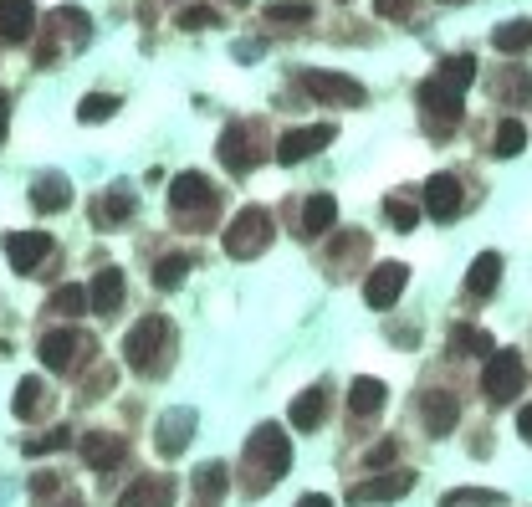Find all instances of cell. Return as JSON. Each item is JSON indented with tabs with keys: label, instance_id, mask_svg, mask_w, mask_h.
Returning a JSON list of instances; mask_svg holds the SVG:
<instances>
[{
	"label": "cell",
	"instance_id": "36",
	"mask_svg": "<svg viewBox=\"0 0 532 507\" xmlns=\"http://www.w3.org/2000/svg\"><path fill=\"white\" fill-rule=\"evenodd\" d=\"M67 446H72V431H67V426H57V431H47V436L21 441V451H26V456H47V451H67Z\"/></svg>",
	"mask_w": 532,
	"mask_h": 507
},
{
	"label": "cell",
	"instance_id": "44",
	"mask_svg": "<svg viewBox=\"0 0 532 507\" xmlns=\"http://www.w3.org/2000/svg\"><path fill=\"white\" fill-rule=\"evenodd\" d=\"M517 431H522V441L532 446V405H522V415H517Z\"/></svg>",
	"mask_w": 532,
	"mask_h": 507
},
{
	"label": "cell",
	"instance_id": "13",
	"mask_svg": "<svg viewBox=\"0 0 532 507\" xmlns=\"http://www.w3.org/2000/svg\"><path fill=\"white\" fill-rule=\"evenodd\" d=\"M415 487V472H384V477H369L359 487H348V502L353 507H369V502H399Z\"/></svg>",
	"mask_w": 532,
	"mask_h": 507
},
{
	"label": "cell",
	"instance_id": "42",
	"mask_svg": "<svg viewBox=\"0 0 532 507\" xmlns=\"http://www.w3.org/2000/svg\"><path fill=\"white\" fill-rule=\"evenodd\" d=\"M374 11H379L384 21H405V16L415 11V0H374Z\"/></svg>",
	"mask_w": 532,
	"mask_h": 507
},
{
	"label": "cell",
	"instance_id": "49",
	"mask_svg": "<svg viewBox=\"0 0 532 507\" xmlns=\"http://www.w3.org/2000/svg\"><path fill=\"white\" fill-rule=\"evenodd\" d=\"M226 6H246V0H226Z\"/></svg>",
	"mask_w": 532,
	"mask_h": 507
},
{
	"label": "cell",
	"instance_id": "46",
	"mask_svg": "<svg viewBox=\"0 0 532 507\" xmlns=\"http://www.w3.org/2000/svg\"><path fill=\"white\" fill-rule=\"evenodd\" d=\"M297 507H333V497H323V492H307Z\"/></svg>",
	"mask_w": 532,
	"mask_h": 507
},
{
	"label": "cell",
	"instance_id": "37",
	"mask_svg": "<svg viewBox=\"0 0 532 507\" xmlns=\"http://www.w3.org/2000/svg\"><path fill=\"white\" fill-rule=\"evenodd\" d=\"M440 77H446L451 82V88H471V82H476V62L471 57H446V62H440Z\"/></svg>",
	"mask_w": 532,
	"mask_h": 507
},
{
	"label": "cell",
	"instance_id": "43",
	"mask_svg": "<svg viewBox=\"0 0 532 507\" xmlns=\"http://www.w3.org/2000/svg\"><path fill=\"white\" fill-rule=\"evenodd\" d=\"M389 456H394V441H384V446H374V451H369V467H384V461H389Z\"/></svg>",
	"mask_w": 532,
	"mask_h": 507
},
{
	"label": "cell",
	"instance_id": "2",
	"mask_svg": "<svg viewBox=\"0 0 532 507\" xmlns=\"http://www.w3.org/2000/svg\"><path fill=\"white\" fill-rule=\"evenodd\" d=\"M174 354V323L164 313H149L139 318L128 333H123V359L128 369H139V374H159Z\"/></svg>",
	"mask_w": 532,
	"mask_h": 507
},
{
	"label": "cell",
	"instance_id": "41",
	"mask_svg": "<svg viewBox=\"0 0 532 507\" xmlns=\"http://www.w3.org/2000/svg\"><path fill=\"white\" fill-rule=\"evenodd\" d=\"M180 26H185V31H205V26H220V11H215V6H185V11H180Z\"/></svg>",
	"mask_w": 532,
	"mask_h": 507
},
{
	"label": "cell",
	"instance_id": "14",
	"mask_svg": "<svg viewBox=\"0 0 532 507\" xmlns=\"http://www.w3.org/2000/svg\"><path fill=\"white\" fill-rule=\"evenodd\" d=\"M420 415H425V431L430 436H451L456 420H461V405H456L451 390H425L420 395Z\"/></svg>",
	"mask_w": 532,
	"mask_h": 507
},
{
	"label": "cell",
	"instance_id": "27",
	"mask_svg": "<svg viewBox=\"0 0 532 507\" xmlns=\"http://www.w3.org/2000/svg\"><path fill=\"white\" fill-rule=\"evenodd\" d=\"M31 205L41 210V216H52V210H67V205H72V185H67L62 175H41V180L31 185Z\"/></svg>",
	"mask_w": 532,
	"mask_h": 507
},
{
	"label": "cell",
	"instance_id": "39",
	"mask_svg": "<svg viewBox=\"0 0 532 507\" xmlns=\"http://www.w3.org/2000/svg\"><path fill=\"white\" fill-rule=\"evenodd\" d=\"M52 21H57V26H67V36L77 41V47H82L87 36H93V26H87V11H77V6H62Z\"/></svg>",
	"mask_w": 532,
	"mask_h": 507
},
{
	"label": "cell",
	"instance_id": "1",
	"mask_svg": "<svg viewBox=\"0 0 532 507\" xmlns=\"http://www.w3.org/2000/svg\"><path fill=\"white\" fill-rule=\"evenodd\" d=\"M287 467H292V441H287V431L282 426H256L251 431V441H246V492L251 497H261V492H272L282 477H287Z\"/></svg>",
	"mask_w": 532,
	"mask_h": 507
},
{
	"label": "cell",
	"instance_id": "20",
	"mask_svg": "<svg viewBox=\"0 0 532 507\" xmlns=\"http://www.w3.org/2000/svg\"><path fill=\"white\" fill-rule=\"evenodd\" d=\"M31 36H36L31 0H0V41H31Z\"/></svg>",
	"mask_w": 532,
	"mask_h": 507
},
{
	"label": "cell",
	"instance_id": "30",
	"mask_svg": "<svg viewBox=\"0 0 532 507\" xmlns=\"http://www.w3.org/2000/svg\"><path fill=\"white\" fill-rule=\"evenodd\" d=\"M52 313H62V318H77V313H93V298H87V287H77V282H67V287H57L52 292V303H47Z\"/></svg>",
	"mask_w": 532,
	"mask_h": 507
},
{
	"label": "cell",
	"instance_id": "26",
	"mask_svg": "<svg viewBox=\"0 0 532 507\" xmlns=\"http://www.w3.org/2000/svg\"><path fill=\"white\" fill-rule=\"evenodd\" d=\"M226 492H231L226 461H200V467H195V497L200 502H226Z\"/></svg>",
	"mask_w": 532,
	"mask_h": 507
},
{
	"label": "cell",
	"instance_id": "29",
	"mask_svg": "<svg viewBox=\"0 0 532 507\" xmlns=\"http://www.w3.org/2000/svg\"><path fill=\"white\" fill-rule=\"evenodd\" d=\"M492 47L507 52V57L527 52V47H532V21H507V26H497V31H492Z\"/></svg>",
	"mask_w": 532,
	"mask_h": 507
},
{
	"label": "cell",
	"instance_id": "31",
	"mask_svg": "<svg viewBox=\"0 0 532 507\" xmlns=\"http://www.w3.org/2000/svg\"><path fill=\"white\" fill-rule=\"evenodd\" d=\"M185 277H190V257H180V251H169V257L154 262V287H159V292H174Z\"/></svg>",
	"mask_w": 532,
	"mask_h": 507
},
{
	"label": "cell",
	"instance_id": "33",
	"mask_svg": "<svg viewBox=\"0 0 532 507\" xmlns=\"http://www.w3.org/2000/svg\"><path fill=\"white\" fill-rule=\"evenodd\" d=\"M113 113H118V98H113V93H87V98L77 103V118H82V123H108Z\"/></svg>",
	"mask_w": 532,
	"mask_h": 507
},
{
	"label": "cell",
	"instance_id": "48",
	"mask_svg": "<svg viewBox=\"0 0 532 507\" xmlns=\"http://www.w3.org/2000/svg\"><path fill=\"white\" fill-rule=\"evenodd\" d=\"M440 6H461V0H440Z\"/></svg>",
	"mask_w": 532,
	"mask_h": 507
},
{
	"label": "cell",
	"instance_id": "7",
	"mask_svg": "<svg viewBox=\"0 0 532 507\" xmlns=\"http://www.w3.org/2000/svg\"><path fill=\"white\" fill-rule=\"evenodd\" d=\"M215 205H220V190H215L205 175H195V169L169 185V210H174L180 221H210Z\"/></svg>",
	"mask_w": 532,
	"mask_h": 507
},
{
	"label": "cell",
	"instance_id": "21",
	"mask_svg": "<svg viewBox=\"0 0 532 507\" xmlns=\"http://www.w3.org/2000/svg\"><path fill=\"white\" fill-rule=\"evenodd\" d=\"M169 502H174V477H139L118 497V507H169Z\"/></svg>",
	"mask_w": 532,
	"mask_h": 507
},
{
	"label": "cell",
	"instance_id": "18",
	"mask_svg": "<svg viewBox=\"0 0 532 507\" xmlns=\"http://www.w3.org/2000/svg\"><path fill=\"white\" fill-rule=\"evenodd\" d=\"M123 456H128V446H123L118 436H108V431L82 436V461H87L93 472H113V467H123Z\"/></svg>",
	"mask_w": 532,
	"mask_h": 507
},
{
	"label": "cell",
	"instance_id": "4",
	"mask_svg": "<svg viewBox=\"0 0 532 507\" xmlns=\"http://www.w3.org/2000/svg\"><path fill=\"white\" fill-rule=\"evenodd\" d=\"M93 333H82V328H52V333H41V344H36V354H41V364L47 369H57V374H72V369H82L87 359H93Z\"/></svg>",
	"mask_w": 532,
	"mask_h": 507
},
{
	"label": "cell",
	"instance_id": "17",
	"mask_svg": "<svg viewBox=\"0 0 532 507\" xmlns=\"http://www.w3.org/2000/svg\"><path fill=\"white\" fill-rule=\"evenodd\" d=\"M456 210H461V180L456 175H430L425 180V216L451 221Z\"/></svg>",
	"mask_w": 532,
	"mask_h": 507
},
{
	"label": "cell",
	"instance_id": "12",
	"mask_svg": "<svg viewBox=\"0 0 532 507\" xmlns=\"http://www.w3.org/2000/svg\"><path fill=\"white\" fill-rule=\"evenodd\" d=\"M328 144H333V123H307V129H287L277 139V159L282 164H297V159H313Z\"/></svg>",
	"mask_w": 532,
	"mask_h": 507
},
{
	"label": "cell",
	"instance_id": "11",
	"mask_svg": "<svg viewBox=\"0 0 532 507\" xmlns=\"http://www.w3.org/2000/svg\"><path fill=\"white\" fill-rule=\"evenodd\" d=\"M405 282H410V267L405 262H379L369 277H364V303L369 308H394L399 303V292H405Z\"/></svg>",
	"mask_w": 532,
	"mask_h": 507
},
{
	"label": "cell",
	"instance_id": "16",
	"mask_svg": "<svg viewBox=\"0 0 532 507\" xmlns=\"http://www.w3.org/2000/svg\"><path fill=\"white\" fill-rule=\"evenodd\" d=\"M190 436H195V410H164L159 415V436H154L159 456H180L190 446Z\"/></svg>",
	"mask_w": 532,
	"mask_h": 507
},
{
	"label": "cell",
	"instance_id": "35",
	"mask_svg": "<svg viewBox=\"0 0 532 507\" xmlns=\"http://www.w3.org/2000/svg\"><path fill=\"white\" fill-rule=\"evenodd\" d=\"M266 21H277V26H307V21H313V6H307V0H282V6L266 11Z\"/></svg>",
	"mask_w": 532,
	"mask_h": 507
},
{
	"label": "cell",
	"instance_id": "38",
	"mask_svg": "<svg viewBox=\"0 0 532 507\" xmlns=\"http://www.w3.org/2000/svg\"><path fill=\"white\" fill-rule=\"evenodd\" d=\"M384 216H389V226H394V231H415V226H420V210H415L410 200H399V195H394V200H384Z\"/></svg>",
	"mask_w": 532,
	"mask_h": 507
},
{
	"label": "cell",
	"instance_id": "19",
	"mask_svg": "<svg viewBox=\"0 0 532 507\" xmlns=\"http://www.w3.org/2000/svg\"><path fill=\"white\" fill-rule=\"evenodd\" d=\"M87 298H93V313L113 318L123 308V272L118 267H98V277L87 282Z\"/></svg>",
	"mask_w": 532,
	"mask_h": 507
},
{
	"label": "cell",
	"instance_id": "40",
	"mask_svg": "<svg viewBox=\"0 0 532 507\" xmlns=\"http://www.w3.org/2000/svg\"><path fill=\"white\" fill-rule=\"evenodd\" d=\"M57 492H62V477H57V472H36V477H31V502H36V507H47Z\"/></svg>",
	"mask_w": 532,
	"mask_h": 507
},
{
	"label": "cell",
	"instance_id": "15",
	"mask_svg": "<svg viewBox=\"0 0 532 507\" xmlns=\"http://www.w3.org/2000/svg\"><path fill=\"white\" fill-rule=\"evenodd\" d=\"M133 205H139V195H133L128 185H113L108 195L93 200V226H98V231H118V226H128Z\"/></svg>",
	"mask_w": 532,
	"mask_h": 507
},
{
	"label": "cell",
	"instance_id": "5",
	"mask_svg": "<svg viewBox=\"0 0 532 507\" xmlns=\"http://www.w3.org/2000/svg\"><path fill=\"white\" fill-rule=\"evenodd\" d=\"M466 93L461 88H451L446 77H430V82H420V113H425V129L430 134H451L456 123H461V113H466V103H461Z\"/></svg>",
	"mask_w": 532,
	"mask_h": 507
},
{
	"label": "cell",
	"instance_id": "8",
	"mask_svg": "<svg viewBox=\"0 0 532 507\" xmlns=\"http://www.w3.org/2000/svg\"><path fill=\"white\" fill-rule=\"evenodd\" d=\"M220 164H226V169H236V175H246V169H256L261 164V129H256V123H246V118H236L231 123V129L226 134H220Z\"/></svg>",
	"mask_w": 532,
	"mask_h": 507
},
{
	"label": "cell",
	"instance_id": "47",
	"mask_svg": "<svg viewBox=\"0 0 532 507\" xmlns=\"http://www.w3.org/2000/svg\"><path fill=\"white\" fill-rule=\"evenodd\" d=\"M195 507H220V502H200V497H195Z\"/></svg>",
	"mask_w": 532,
	"mask_h": 507
},
{
	"label": "cell",
	"instance_id": "22",
	"mask_svg": "<svg viewBox=\"0 0 532 507\" xmlns=\"http://www.w3.org/2000/svg\"><path fill=\"white\" fill-rule=\"evenodd\" d=\"M323 415H328V390H323V385L302 390V395L292 400V410H287L292 431H318V426H323Z\"/></svg>",
	"mask_w": 532,
	"mask_h": 507
},
{
	"label": "cell",
	"instance_id": "24",
	"mask_svg": "<svg viewBox=\"0 0 532 507\" xmlns=\"http://www.w3.org/2000/svg\"><path fill=\"white\" fill-rule=\"evenodd\" d=\"M384 400H389V390H384V379H374V374H359L348 385V410L353 415H379Z\"/></svg>",
	"mask_w": 532,
	"mask_h": 507
},
{
	"label": "cell",
	"instance_id": "23",
	"mask_svg": "<svg viewBox=\"0 0 532 507\" xmlns=\"http://www.w3.org/2000/svg\"><path fill=\"white\" fill-rule=\"evenodd\" d=\"M333 226H338V200H333V195H313V200L302 205V226H297V231H302L307 241L328 236Z\"/></svg>",
	"mask_w": 532,
	"mask_h": 507
},
{
	"label": "cell",
	"instance_id": "28",
	"mask_svg": "<svg viewBox=\"0 0 532 507\" xmlns=\"http://www.w3.org/2000/svg\"><path fill=\"white\" fill-rule=\"evenodd\" d=\"M41 405H47V385H41L36 374H26L21 385H16V400H11V410H16L21 420H36V415H41Z\"/></svg>",
	"mask_w": 532,
	"mask_h": 507
},
{
	"label": "cell",
	"instance_id": "3",
	"mask_svg": "<svg viewBox=\"0 0 532 507\" xmlns=\"http://www.w3.org/2000/svg\"><path fill=\"white\" fill-rule=\"evenodd\" d=\"M272 236H277L272 210H266V205H246L241 216L226 226V251L236 262H251V257H261V251L272 246Z\"/></svg>",
	"mask_w": 532,
	"mask_h": 507
},
{
	"label": "cell",
	"instance_id": "9",
	"mask_svg": "<svg viewBox=\"0 0 532 507\" xmlns=\"http://www.w3.org/2000/svg\"><path fill=\"white\" fill-rule=\"evenodd\" d=\"M302 88L318 103H338V108H364V82H353L343 72H302Z\"/></svg>",
	"mask_w": 532,
	"mask_h": 507
},
{
	"label": "cell",
	"instance_id": "25",
	"mask_svg": "<svg viewBox=\"0 0 532 507\" xmlns=\"http://www.w3.org/2000/svg\"><path fill=\"white\" fill-rule=\"evenodd\" d=\"M497 282H502V257L497 251H481V257L471 262V272H466V292L471 298H492Z\"/></svg>",
	"mask_w": 532,
	"mask_h": 507
},
{
	"label": "cell",
	"instance_id": "45",
	"mask_svg": "<svg viewBox=\"0 0 532 507\" xmlns=\"http://www.w3.org/2000/svg\"><path fill=\"white\" fill-rule=\"evenodd\" d=\"M6 129H11V98L0 93V139H6Z\"/></svg>",
	"mask_w": 532,
	"mask_h": 507
},
{
	"label": "cell",
	"instance_id": "32",
	"mask_svg": "<svg viewBox=\"0 0 532 507\" xmlns=\"http://www.w3.org/2000/svg\"><path fill=\"white\" fill-rule=\"evenodd\" d=\"M451 349H456V354H492L497 344H492V333H481V328H466V323H456V328H451Z\"/></svg>",
	"mask_w": 532,
	"mask_h": 507
},
{
	"label": "cell",
	"instance_id": "34",
	"mask_svg": "<svg viewBox=\"0 0 532 507\" xmlns=\"http://www.w3.org/2000/svg\"><path fill=\"white\" fill-rule=\"evenodd\" d=\"M492 149H497L502 159L522 154V149H527V129H522L517 118H502V123H497V144H492Z\"/></svg>",
	"mask_w": 532,
	"mask_h": 507
},
{
	"label": "cell",
	"instance_id": "10",
	"mask_svg": "<svg viewBox=\"0 0 532 507\" xmlns=\"http://www.w3.org/2000/svg\"><path fill=\"white\" fill-rule=\"evenodd\" d=\"M0 246H6V257H11V267H16L21 277H31V272H36V267H41V262H47L52 251H57L52 231H11Z\"/></svg>",
	"mask_w": 532,
	"mask_h": 507
},
{
	"label": "cell",
	"instance_id": "6",
	"mask_svg": "<svg viewBox=\"0 0 532 507\" xmlns=\"http://www.w3.org/2000/svg\"><path fill=\"white\" fill-rule=\"evenodd\" d=\"M522 385H527V364H522L517 349H492V354H486V369H481L486 400H492V405H507V400L522 395Z\"/></svg>",
	"mask_w": 532,
	"mask_h": 507
}]
</instances>
